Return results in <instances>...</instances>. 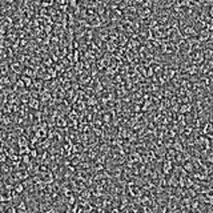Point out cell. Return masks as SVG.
I'll return each mask as SVG.
<instances>
[{
    "label": "cell",
    "mask_w": 213,
    "mask_h": 213,
    "mask_svg": "<svg viewBox=\"0 0 213 213\" xmlns=\"http://www.w3.org/2000/svg\"><path fill=\"white\" fill-rule=\"evenodd\" d=\"M192 111H193V104H192L190 101H188V103H182V104H180V107H178V112L182 113V115H185V113H192Z\"/></svg>",
    "instance_id": "1"
},
{
    "label": "cell",
    "mask_w": 213,
    "mask_h": 213,
    "mask_svg": "<svg viewBox=\"0 0 213 213\" xmlns=\"http://www.w3.org/2000/svg\"><path fill=\"white\" fill-rule=\"evenodd\" d=\"M16 210L17 212H28V206L25 200H19V202L16 204Z\"/></svg>",
    "instance_id": "2"
},
{
    "label": "cell",
    "mask_w": 213,
    "mask_h": 213,
    "mask_svg": "<svg viewBox=\"0 0 213 213\" xmlns=\"http://www.w3.org/2000/svg\"><path fill=\"white\" fill-rule=\"evenodd\" d=\"M8 160V157H7V155L4 153V152H0V164H3V163H5Z\"/></svg>",
    "instance_id": "3"
}]
</instances>
